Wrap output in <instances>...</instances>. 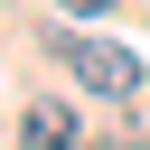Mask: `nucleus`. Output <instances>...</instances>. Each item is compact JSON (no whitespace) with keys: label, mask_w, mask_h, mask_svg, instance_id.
<instances>
[{"label":"nucleus","mask_w":150,"mask_h":150,"mask_svg":"<svg viewBox=\"0 0 150 150\" xmlns=\"http://www.w3.org/2000/svg\"><path fill=\"white\" fill-rule=\"evenodd\" d=\"M56 56L75 66V84H94V94H141V56H122V47H103V38H56Z\"/></svg>","instance_id":"nucleus-1"},{"label":"nucleus","mask_w":150,"mask_h":150,"mask_svg":"<svg viewBox=\"0 0 150 150\" xmlns=\"http://www.w3.org/2000/svg\"><path fill=\"white\" fill-rule=\"evenodd\" d=\"M56 9H75V19H103V9H112V0H56Z\"/></svg>","instance_id":"nucleus-3"},{"label":"nucleus","mask_w":150,"mask_h":150,"mask_svg":"<svg viewBox=\"0 0 150 150\" xmlns=\"http://www.w3.org/2000/svg\"><path fill=\"white\" fill-rule=\"evenodd\" d=\"M19 141H28V150H75V112H66V103H28Z\"/></svg>","instance_id":"nucleus-2"}]
</instances>
